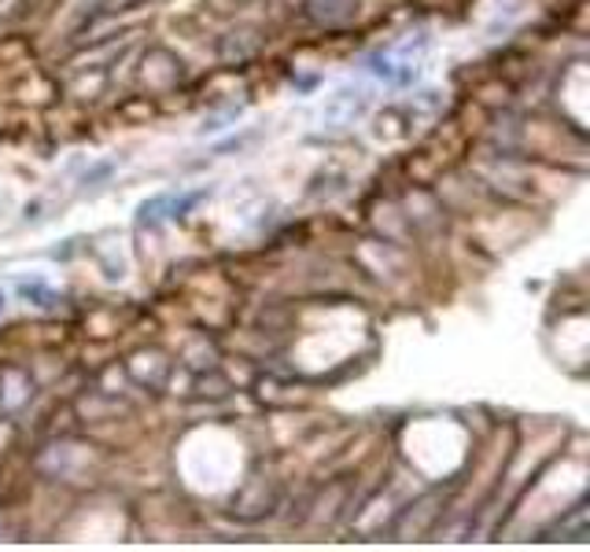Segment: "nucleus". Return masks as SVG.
I'll use <instances>...</instances> for the list:
<instances>
[{
    "label": "nucleus",
    "instance_id": "obj_1",
    "mask_svg": "<svg viewBox=\"0 0 590 552\" xmlns=\"http://www.w3.org/2000/svg\"><path fill=\"white\" fill-rule=\"evenodd\" d=\"M19 291H23V298H30V302H38V306H52V291L41 280H27L23 287H19Z\"/></svg>",
    "mask_w": 590,
    "mask_h": 552
},
{
    "label": "nucleus",
    "instance_id": "obj_2",
    "mask_svg": "<svg viewBox=\"0 0 590 552\" xmlns=\"http://www.w3.org/2000/svg\"><path fill=\"white\" fill-rule=\"evenodd\" d=\"M4 302H8V298H4V291H0V314H4Z\"/></svg>",
    "mask_w": 590,
    "mask_h": 552
}]
</instances>
